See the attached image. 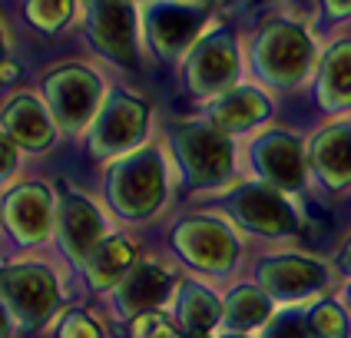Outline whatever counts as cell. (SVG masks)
Returning a JSON list of instances; mask_svg holds the SVG:
<instances>
[{"label":"cell","instance_id":"6da1fadb","mask_svg":"<svg viewBox=\"0 0 351 338\" xmlns=\"http://www.w3.org/2000/svg\"><path fill=\"white\" fill-rule=\"evenodd\" d=\"M258 67L269 80H278V83H295L308 73L315 60V47L312 37L295 27V23H269L258 37Z\"/></svg>","mask_w":351,"mask_h":338},{"label":"cell","instance_id":"7a4b0ae2","mask_svg":"<svg viewBox=\"0 0 351 338\" xmlns=\"http://www.w3.org/2000/svg\"><path fill=\"white\" fill-rule=\"evenodd\" d=\"M206 20V7L186 3V0H156L149 7V40L162 57L182 53Z\"/></svg>","mask_w":351,"mask_h":338},{"label":"cell","instance_id":"3957f363","mask_svg":"<svg viewBox=\"0 0 351 338\" xmlns=\"http://www.w3.org/2000/svg\"><path fill=\"white\" fill-rule=\"evenodd\" d=\"M90 37L103 53L133 63L136 57V20L130 0H90Z\"/></svg>","mask_w":351,"mask_h":338},{"label":"cell","instance_id":"277c9868","mask_svg":"<svg viewBox=\"0 0 351 338\" xmlns=\"http://www.w3.org/2000/svg\"><path fill=\"white\" fill-rule=\"evenodd\" d=\"M47 97L50 106L66 126H77L90 117L93 99H97V77H90L80 67H66L47 80Z\"/></svg>","mask_w":351,"mask_h":338},{"label":"cell","instance_id":"5b68a950","mask_svg":"<svg viewBox=\"0 0 351 338\" xmlns=\"http://www.w3.org/2000/svg\"><path fill=\"white\" fill-rule=\"evenodd\" d=\"M0 289L10 298L14 312L27 322H40L53 309V282L47 272H40L34 265H20L0 276Z\"/></svg>","mask_w":351,"mask_h":338},{"label":"cell","instance_id":"8992f818","mask_svg":"<svg viewBox=\"0 0 351 338\" xmlns=\"http://www.w3.org/2000/svg\"><path fill=\"white\" fill-rule=\"evenodd\" d=\"M239 70V57H235V43L229 37H206L195 47L193 60H189V80L195 90L209 93L219 86H229Z\"/></svg>","mask_w":351,"mask_h":338},{"label":"cell","instance_id":"52a82bcc","mask_svg":"<svg viewBox=\"0 0 351 338\" xmlns=\"http://www.w3.org/2000/svg\"><path fill=\"white\" fill-rule=\"evenodd\" d=\"M186 159L199 179H215L229 169V146L209 130H189L186 133Z\"/></svg>","mask_w":351,"mask_h":338},{"label":"cell","instance_id":"ba28073f","mask_svg":"<svg viewBox=\"0 0 351 338\" xmlns=\"http://www.w3.org/2000/svg\"><path fill=\"white\" fill-rule=\"evenodd\" d=\"M3 119H7L10 136H17L27 146H43L50 139V126H47V117H43V110L37 106V99H30V97L14 99L7 106Z\"/></svg>","mask_w":351,"mask_h":338},{"label":"cell","instance_id":"9c48e42d","mask_svg":"<svg viewBox=\"0 0 351 338\" xmlns=\"http://www.w3.org/2000/svg\"><path fill=\"white\" fill-rule=\"evenodd\" d=\"M63 236H66L70 249H73L77 256L93 252V249H97V239H99V219H97V213H93L86 202L70 199V202L63 206Z\"/></svg>","mask_w":351,"mask_h":338},{"label":"cell","instance_id":"30bf717a","mask_svg":"<svg viewBox=\"0 0 351 338\" xmlns=\"http://www.w3.org/2000/svg\"><path fill=\"white\" fill-rule=\"evenodd\" d=\"M7 216H10V229H17L23 239H37L47 229V199L40 189H27L7 202Z\"/></svg>","mask_w":351,"mask_h":338},{"label":"cell","instance_id":"8fae6325","mask_svg":"<svg viewBox=\"0 0 351 338\" xmlns=\"http://www.w3.org/2000/svg\"><path fill=\"white\" fill-rule=\"evenodd\" d=\"M325 97L351 103V43H338L325 60Z\"/></svg>","mask_w":351,"mask_h":338},{"label":"cell","instance_id":"7c38bea8","mask_svg":"<svg viewBox=\"0 0 351 338\" xmlns=\"http://www.w3.org/2000/svg\"><path fill=\"white\" fill-rule=\"evenodd\" d=\"M215 117L222 123H229V126H249V123L265 117V99L252 93V90H239V93H232L229 99L219 103Z\"/></svg>","mask_w":351,"mask_h":338},{"label":"cell","instance_id":"4fadbf2b","mask_svg":"<svg viewBox=\"0 0 351 338\" xmlns=\"http://www.w3.org/2000/svg\"><path fill=\"white\" fill-rule=\"evenodd\" d=\"M242 213H245L249 222L262 226V229H289V226H292V213H289L278 199L269 196V193L249 196L242 202Z\"/></svg>","mask_w":351,"mask_h":338},{"label":"cell","instance_id":"5bb4252c","mask_svg":"<svg viewBox=\"0 0 351 338\" xmlns=\"http://www.w3.org/2000/svg\"><path fill=\"white\" fill-rule=\"evenodd\" d=\"M265 278H269V285L275 292H298V289L315 285L322 278V272L312 262H282V265H272L265 272Z\"/></svg>","mask_w":351,"mask_h":338},{"label":"cell","instance_id":"9a60e30c","mask_svg":"<svg viewBox=\"0 0 351 338\" xmlns=\"http://www.w3.org/2000/svg\"><path fill=\"white\" fill-rule=\"evenodd\" d=\"M23 14H27V20H30L37 30L53 34V30H60V27L70 20L73 0H27Z\"/></svg>","mask_w":351,"mask_h":338},{"label":"cell","instance_id":"2e32d148","mask_svg":"<svg viewBox=\"0 0 351 338\" xmlns=\"http://www.w3.org/2000/svg\"><path fill=\"white\" fill-rule=\"evenodd\" d=\"M328 136L332 139H325L322 149H318L322 166H325L335 179L351 176V133L348 130H338V133H328Z\"/></svg>","mask_w":351,"mask_h":338},{"label":"cell","instance_id":"e0dca14e","mask_svg":"<svg viewBox=\"0 0 351 338\" xmlns=\"http://www.w3.org/2000/svg\"><path fill=\"white\" fill-rule=\"evenodd\" d=\"M166 285H169V278L162 276L159 269H139L136 276H133V282L126 285V302L130 305H153V302H159V298L166 295Z\"/></svg>","mask_w":351,"mask_h":338},{"label":"cell","instance_id":"ac0fdd59","mask_svg":"<svg viewBox=\"0 0 351 338\" xmlns=\"http://www.w3.org/2000/svg\"><path fill=\"white\" fill-rule=\"evenodd\" d=\"M139 123H143V106L133 103V99H119L113 106V113H110V119L103 123V136L110 139L119 136V143H126V139L136 136Z\"/></svg>","mask_w":351,"mask_h":338},{"label":"cell","instance_id":"d6986e66","mask_svg":"<svg viewBox=\"0 0 351 338\" xmlns=\"http://www.w3.org/2000/svg\"><path fill=\"white\" fill-rule=\"evenodd\" d=\"M262 159H265V169H269L278 182H289V186H295V182H298V176H302L295 143H272V146L262 153Z\"/></svg>","mask_w":351,"mask_h":338},{"label":"cell","instance_id":"ffe728a7","mask_svg":"<svg viewBox=\"0 0 351 338\" xmlns=\"http://www.w3.org/2000/svg\"><path fill=\"white\" fill-rule=\"evenodd\" d=\"M130 262V249L123 245V242H110V245H103L93 258V265H97V278L99 282H106V278H113L117 272H123V265Z\"/></svg>","mask_w":351,"mask_h":338},{"label":"cell","instance_id":"44dd1931","mask_svg":"<svg viewBox=\"0 0 351 338\" xmlns=\"http://www.w3.org/2000/svg\"><path fill=\"white\" fill-rule=\"evenodd\" d=\"M255 292H239L235 295V309H232V322L235 325H255L258 318L265 315V302L252 298Z\"/></svg>","mask_w":351,"mask_h":338},{"label":"cell","instance_id":"7402d4cb","mask_svg":"<svg viewBox=\"0 0 351 338\" xmlns=\"http://www.w3.org/2000/svg\"><path fill=\"white\" fill-rule=\"evenodd\" d=\"M186 318H189V325H193V328H206V325H213L215 305L206 295H202V292H199V295H195L193 302L186 305Z\"/></svg>","mask_w":351,"mask_h":338},{"label":"cell","instance_id":"603a6c76","mask_svg":"<svg viewBox=\"0 0 351 338\" xmlns=\"http://www.w3.org/2000/svg\"><path fill=\"white\" fill-rule=\"evenodd\" d=\"M269 338H308V328H305L302 318H282L269 332Z\"/></svg>","mask_w":351,"mask_h":338},{"label":"cell","instance_id":"cb8c5ba5","mask_svg":"<svg viewBox=\"0 0 351 338\" xmlns=\"http://www.w3.org/2000/svg\"><path fill=\"white\" fill-rule=\"evenodd\" d=\"M315 325L325 332V335H341V315H338V309H322L318 315H315Z\"/></svg>","mask_w":351,"mask_h":338},{"label":"cell","instance_id":"d4e9b609","mask_svg":"<svg viewBox=\"0 0 351 338\" xmlns=\"http://www.w3.org/2000/svg\"><path fill=\"white\" fill-rule=\"evenodd\" d=\"M139 338H176V332L162 322V318H143V325H139Z\"/></svg>","mask_w":351,"mask_h":338},{"label":"cell","instance_id":"484cf974","mask_svg":"<svg viewBox=\"0 0 351 338\" xmlns=\"http://www.w3.org/2000/svg\"><path fill=\"white\" fill-rule=\"evenodd\" d=\"M10 166H14V149H10V143H7V139L0 136V176H3Z\"/></svg>","mask_w":351,"mask_h":338},{"label":"cell","instance_id":"4316f807","mask_svg":"<svg viewBox=\"0 0 351 338\" xmlns=\"http://www.w3.org/2000/svg\"><path fill=\"white\" fill-rule=\"evenodd\" d=\"M325 7H328V14H335V17L351 14V0H325Z\"/></svg>","mask_w":351,"mask_h":338},{"label":"cell","instance_id":"83f0119b","mask_svg":"<svg viewBox=\"0 0 351 338\" xmlns=\"http://www.w3.org/2000/svg\"><path fill=\"white\" fill-rule=\"evenodd\" d=\"M14 77H17V67L3 60V63H0V80H14Z\"/></svg>","mask_w":351,"mask_h":338},{"label":"cell","instance_id":"f1b7e54d","mask_svg":"<svg viewBox=\"0 0 351 338\" xmlns=\"http://www.w3.org/2000/svg\"><path fill=\"white\" fill-rule=\"evenodd\" d=\"M7 335V322H3V309H0V338Z\"/></svg>","mask_w":351,"mask_h":338},{"label":"cell","instance_id":"f546056e","mask_svg":"<svg viewBox=\"0 0 351 338\" xmlns=\"http://www.w3.org/2000/svg\"><path fill=\"white\" fill-rule=\"evenodd\" d=\"M0 63H3V27H0Z\"/></svg>","mask_w":351,"mask_h":338}]
</instances>
